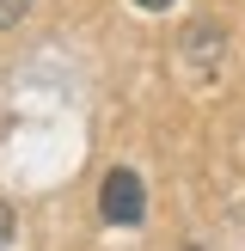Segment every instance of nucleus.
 <instances>
[{"label": "nucleus", "mask_w": 245, "mask_h": 251, "mask_svg": "<svg viewBox=\"0 0 245 251\" xmlns=\"http://www.w3.org/2000/svg\"><path fill=\"white\" fill-rule=\"evenodd\" d=\"M6 239H12V208L0 202V251H6Z\"/></svg>", "instance_id": "7ed1b4c3"}, {"label": "nucleus", "mask_w": 245, "mask_h": 251, "mask_svg": "<svg viewBox=\"0 0 245 251\" xmlns=\"http://www.w3.org/2000/svg\"><path fill=\"white\" fill-rule=\"evenodd\" d=\"M98 215H104L110 227H141V215H147L141 172H129V166L104 172V190H98Z\"/></svg>", "instance_id": "f257e3e1"}, {"label": "nucleus", "mask_w": 245, "mask_h": 251, "mask_svg": "<svg viewBox=\"0 0 245 251\" xmlns=\"http://www.w3.org/2000/svg\"><path fill=\"white\" fill-rule=\"evenodd\" d=\"M19 12H24V0H0V31H6V25H19Z\"/></svg>", "instance_id": "f03ea898"}, {"label": "nucleus", "mask_w": 245, "mask_h": 251, "mask_svg": "<svg viewBox=\"0 0 245 251\" xmlns=\"http://www.w3.org/2000/svg\"><path fill=\"white\" fill-rule=\"evenodd\" d=\"M135 6H147V12H166V6H172V0H135Z\"/></svg>", "instance_id": "20e7f679"}]
</instances>
